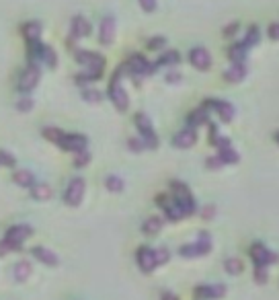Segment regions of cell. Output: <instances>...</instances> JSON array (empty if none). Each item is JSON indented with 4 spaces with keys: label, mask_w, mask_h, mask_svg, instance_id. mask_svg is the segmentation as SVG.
<instances>
[{
    "label": "cell",
    "mask_w": 279,
    "mask_h": 300,
    "mask_svg": "<svg viewBox=\"0 0 279 300\" xmlns=\"http://www.w3.org/2000/svg\"><path fill=\"white\" fill-rule=\"evenodd\" d=\"M173 191H175V204H177V208L181 210V214H183V216L193 214V212H195V202H193V197H191L187 185L175 181V183H173Z\"/></svg>",
    "instance_id": "cell-1"
},
{
    "label": "cell",
    "mask_w": 279,
    "mask_h": 300,
    "mask_svg": "<svg viewBox=\"0 0 279 300\" xmlns=\"http://www.w3.org/2000/svg\"><path fill=\"white\" fill-rule=\"evenodd\" d=\"M109 97H111V101H113V105H115L119 111H128L130 99H128V93H126V88H123V84H121V70L113 76V80H111Z\"/></svg>",
    "instance_id": "cell-2"
},
{
    "label": "cell",
    "mask_w": 279,
    "mask_h": 300,
    "mask_svg": "<svg viewBox=\"0 0 279 300\" xmlns=\"http://www.w3.org/2000/svg\"><path fill=\"white\" fill-rule=\"evenodd\" d=\"M136 128L142 134V140L146 142L148 148H156L158 146V136H156V132H154V128H152V124H150L146 113H136Z\"/></svg>",
    "instance_id": "cell-3"
},
{
    "label": "cell",
    "mask_w": 279,
    "mask_h": 300,
    "mask_svg": "<svg viewBox=\"0 0 279 300\" xmlns=\"http://www.w3.org/2000/svg\"><path fill=\"white\" fill-rule=\"evenodd\" d=\"M251 259L255 261V265L267 267V265H271V263L279 261V255H277V253H273V251H269V249H267L265 245L255 243V245L251 247Z\"/></svg>",
    "instance_id": "cell-4"
},
{
    "label": "cell",
    "mask_w": 279,
    "mask_h": 300,
    "mask_svg": "<svg viewBox=\"0 0 279 300\" xmlns=\"http://www.w3.org/2000/svg\"><path fill=\"white\" fill-rule=\"evenodd\" d=\"M82 197H84V179H82V177L70 179V183H68V187H66V193H64L66 204L78 206V204L82 202Z\"/></svg>",
    "instance_id": "cell-5"
},
{
    "label": "cell",
    "mask_w": 279,
    "mask_h": 300,
    "mask_svg": "<svg viewBox=\"0 0 279 300\" xmlns=\"http://www.w3.org/2000/svg\"><path fill=\"white\" fill-rule=\"evenodd\" d=\"M31 236V226H27V224H17V226H11L9 230H7V241L11 243V247H13V251L15 249H21L23 247V243L27 241Z\"/></svg>",
    "instance_id": "cell-6"
},
{
    "label": "cell",
    "mask_w": 279,
    "mask_h": 300,
    "mask_svg": "<svg viewBox=\"0 0 279 300\" xmlns=\"http://www.w3.org/2000/svg\"><path fill=\"white\" fill-rule=\"evenodd\" d=\"M203 107L213 109L224 124H230V122H232V117H234V107H232L230 103H226V101H220V99H209V101H205V103H203Z\"/></svg>",
    "instance_id": "cell-7"
},
{
    "label": "cell",
    "mask_w": 279,
    "mask_h": 300,
    "mask_svg": "<svg viewBox=\"0 0 279 300\" xmlns=\"http://www.w3.org/2000/svg\"><path fill=\"white\" fill-rule=\"evenodd\" d=\"M136 259H138L140 269H142V272H146V274H150V272L158 265V261H156V251H154V249H148V247L138 249Z\"/></svg>",
    "instance_id": "cell-8"
},
{
    "label": "cell",
    "mask_w": 279,
    "mask_h": 300,
    "mask_svg": "<svg viewBox=\"0 0 279 300\" xmlns=\"http://www.w3.org/2000/svg\"><path fill=\"white\" fill-rule=\"evenodd\" d=\"M39 76H41L39 68H37L35 64H31V66H29V68L21 74V80H19V91H23V93L33 91V88L37 86V82H39Z\"/></svg>",
    "instance_id": "cell-9"
},
{
    "label": "cell",
    "mask_w": 279,
    "mask_h": 300,
    "mask_svg": "<svg viewBox=\"0 0 279 300\" xmlns=\"http://www.w3.org/2000/svg\"><path fill=\"white\" fill-rule=\"evenodd\" d=\"M189 62L197 68V70H207L211 66V56L205 47H193L189 54Z\"/></svg>",
    "instance_id": "cell-10"
},
{
    "label": "cell",
    "mask_w": 279,
    "mask_h": 300,
    "mask_svg": "<svg viewBox=\"0 0 279 300\" xmlns=\"http://www.w3.org/2000/svg\"><path fill=\"white\" fill-rule=\"evenodd\" d=\"M209 247H211L209 241L197 238V243H191V245H183L181 247V255L183 257H201V255H205L209 251Z\"/></svg>",
    "instance_id": "cell-11"
},
{
    "label": "cell",
    "mask_w": 279,
    "mask_h": 300,
    "mask_svg": "<svg viewBox=\"0 0 279 300\" xmlns=\"http://www.w3.org/2000/svg\"><path fill=\"white\" fill-rule=\"evenodd\" d=\"M60 146L64 150H70V153H80V150L86 148V138L80 134H66Z\"/></svg>",
    "instance_id": "cell-12"
},
{
    "label": "cell",
    "mask_w": 279,
    "mask_h": 300,
    "mask_svg": "<svg viewBox=\"0 0 279 300\" xmlns=\"http://www.w3.org/2000/svg\"><path fill=\"white\" fill-rule=\"evenodd\" d=\"M226 294V288L222 284H215V286H197L195 288V296L197 298H203V300H211V298H222Z\"/></svg>",
    "instance_id": "cell-13"
},
{
    "label": "cell",
    "mask_w": 279,
    "mask_h": 300,
    "mask_svg": "<svg viewBox=\"0 0 279 300\" xmlns=\"http://www.w3.org/2000/svg\"><path fill=\"white\" fill-rule=\"evenodd\" d=\"M99 37H101V43L103 45H109L111 41H113V37H115V21H113V17H105L103 19Z\"/></svg>",
    "instance_id": "cell-14"
},
{
    "label": "cell",
    "mask_w": 279,
    "mask_h": 300,
    "mask_svg": "<svg viewBox=\"0 0 279 300\" xmlns=\"http://www.w3.org/2000/svg\"><path fill=\"white\" fill-rule=\"evenodd\" d=\"M130 70L132 72H136V74H152V70H154V66L144 58V56H140V54H134L132 58H130Z\"/></svg>",
    "instance_id": "cell-15"
},
{
    "label": "cell",
    "mask_w": 279,
    "mask_h": 300,
    "mask_svg": "<svg viewBox=\"0 0 279 300\" xmlns=\"http://www.w3.org/2000/svg\"><path fill=\"white\" fill-rule=\"evenodd\" d=\"M197 142V134L193 128H187V130H181L175 138H173V144L177 148H191L193 144Z\"/></svg>",
    "instance_id": "cell-16"
},
{
    "label": "cell",
    "mask_w": 279,
    "mask_h": 300,
    "mask_svg": "<svg viewBox=\"0 0 279 300\" xmlns=\"http://www.w3.org/2000/svg\"><path fill=\"white\" fill-rule=\"evenodd\" d=\"M158 206L164 210V214L169 216V220H171V222H177V220L183 216V214H181V210L177 208V204H175V202H171V199L166 197V195H160V197H158Z\"/></svg>",
    "instance_id": "cell-17"
},
{
    "label": "cell",
    "mask_w": 279,
    "mask_h": 300,
    "mask_svg": "<svg viewBox=\"0 0 279 300\" xmlns=\"http://www.w3.org/2000/svg\"><path fill=\"white\" fill-rule=\"evenodd\" d=\"M31 253H33L35 259H39V261L45 263V265H51V267L58 265V257H55V253L49 251V249H45V247H33Z\"/></svg>",
    "instance_id": "cell-18"
},
{
    "label": "cell",
    "mask_w": 279,
    "mask_h": 300,
    "mask_svg": "<svg viewBox=\"0 0 279 300\" xmlns=\"http://www.w3.org/2000/svg\"><path fill=\"white\" fill-rule=\"evenodd\" d=\"M244 76H246V66H244V62H234V64L226 70V74H224V78H226L228 82H240Z\"/></svg>",
    "instance_id": "cell-19"
},
{
    "label": "cell",
    "mask_w": 279,
    "mask_h": 300,
    "mask_svg": "<svg viewBox=\"0 0 279 300\" xmlns=\"http://www.w3.org/2000/svg\"><path fill=\"white\" fill-rule=\"evenodd\" d=\"M90 33V23L84 17H74L72 19V35L74 37H86Z\"/></svg>",
    "instance_id": "cell-20"
},
{
    "label": "cell",
    "mask_w": 279,
    "mask_h": 300,
    "mask_svg": "<svg viewBox=\"0 0 279 300\" xmlns=\"http://www.w3.org/2000/svg\"><path fill=\"white\" fill-rule=\"evenodd\" d=\"M13 179H15V183H17V185H21V187H33V183H35L33 173H31V171H27V169H19V171H15Z\"/></svg>",
    "instance_id": "cell-21"
},
{
    "label": "cell",
    "mask_w": 279,
    "mask_h": 300,
    "mask_svg": "<svg viewBox=\"0 0 279 300\" xmlns=\"http://www.w3.org/2000/svg\"><path fill=\"white\" fill-rule=\"evenodd\" d=\"M218 157L222 159V163H224V165H234V163H238V161H240L238 153H236V150H234L232 146L220 148V150H218Z\"/></svg>",
    "instance_id": "cell-22"
},
{
    "label": "cell",
    "mask_w": 279,
    "mask_h": 300,
    "mask_svg": "<svg viewBox=\"0 0 279 300\" xmlns=\"http://www.w3.org/2000/svg\"><path fill=\"white\" fill-rule=\"evenodd\" d=\"M31 195H33V199H37V202H45V199H49L53 195V189L45 183H39V185H33Z\"/></svg>",
    "instance_id": "cell-23"
},
{
    "label": "cell",
    "mask_w": 279,
    "mask_h": 300,
    "mask_svg": "<svg viewBox=\"0 0 279 300\" xmlns=\"http://www.w3.org/2000/svg\"><path fill=\"white\" fill-rule=\"evenodd\" d=\"M13 269H15L13 276H15L17 282H25V280H29V276H31V272H33V267H31L29 261H19Z\"/></svg>",
    "instance_id": "cell-24"
},
{
    "label": "cell",
    "mask_w": 279,
    "mask_h": 300,
    "mask_svg": "<svg viewBox=\"0 0 279 300\" xmlns=\"http://www.w3.org/2000/svg\"><path fill=\"white\" fill-rule=\"evenodd\" d=\"M207 107H199V109H195L189 117H187V122H189V126H203L205 122H207Z\"/></svg>",
    "instance_id": "cell-25"
},
{
    "label": "cell",
    "mask_w": 279,
    "mask_h": 300,
    "mask_svg": "<svg viewBox=\"0 0 279 300\" xmlns=\"http://www.w3.org/2000/svg\"><path fill=\"white\" fill-rule=\"evenodd\" d=\"M23 35L27 37V41H39L41 25H39V23H27V25L23 27Z\"/></svg>",
    "instance_id": "cell-26"
},
{
    "label": "cell",
    "mask_w": 279,
    "mask_h": 300,
    "mask_svg": "<svg viewBox=\"0 0 279 300\" xmlns=\"http://www.w3.org/2000/svg\"><path fill=\"white\" fill-rule=\"evenodd\" d=\"M160 228H162V220H160L158 216H152V218H148V220L142 224V230H144L146 234H156Z\"/></svg>",
    "instance_id": "cell-27"
},
{
    "label": "cell",
    "mask_w": 279,
    "mask_h": 300,
    "mask_svg": "<svg viewBox=\"0 0 279 300\" xmlns=\"http://www.w3.org/2000/svg\"><path fill=\"white\" fill-rule=\"evenodd\" d=\"M43 136L49 142H53V144H62V140H64L66 134L62 130H58V128H43Z\"/></svg>",
    "instance_id": "cell-28"
},
{
    "label": "cell",
    "mask_w": 279,
    "mask_h": 300,
    "mask_svg": "<svg viewBox=\"0 0 279 300\" xmlns=\"http://www.w3.org/2000/svg\"><path fill=\"white\" fill-rule=\"evenodd\" d=\"M246 52H249V49H246L242 43H236V45H232V47H230L228 56H230L234 62H244V58H246Z\"/></svg>",
    "instance_id": "cell-29"
},
{
    "label": "cell",
    "mask_w": 279,
    "mask_h": 300,
    "mask_svg": "<svg viewBox=\"0 0 279 300\" xmlns=\"http://www.w3.org/2000/svg\"><path fill=\"white\" fill-rule=\"evenodd\" d=\"M105 187H107L111 193H119V191H123V181H121V177L109 175L107 181H105Z\"/></svg>",
    "instance_id": "cell-30"
},
{
    "label": "cell",
    "mask_w": 279,
    "mask_h": 300,
    "mask_svg": "<svg viewBox=\"0 0 279 300\" xmlns=\"http://www.w3.org/2000/svg\"><path fill=\"white\" fill-rule=\"evenodd\" d=\"M179 60H181V56H179L177 52H164V54L158 58L156 66H173V64H177Z\"/></svg>",
    "instance_id": "cell-31"
},
{
    "label": "cell",
    "mask_w": 279,
    "mask_h": 300,
    "mask_svg": "<svg viewBox=\"0 0 279 300\" xmlns=\"http://www.w3.org/2000/svg\"><path fill=\"white\" fill-rule=\"evenodd\" d=\"M41 60L49 66V68H55V64H58V58H55V52L51 47H47V45H43V54H41Z\"/></svg>",
    "instance_id": "cell-32"
},
{
    "label": "cell",
    "mask_w": 279,
    "mask_h": 300,
    "mask_svg": "<svg viewBox=\"0 0 279 300\" xmlns=\"http://www.w3.org/2000/svg\"><path fill=\"white\" fill-rule=\"evenodd\" d=\"M224 267H226V272H228V274L238 276V274L242 272V261H240V259H236V257H230V259H226Z\"/></svg>",
    "instance_id": "cell-33"
},
{
    "label": "cell",
    "mask_w": 279,
    "mask_h": 300,
    "mask_svg": "<svg viewBox=\"0 0 279 300\" xmlns=\"http://www.w3.org/2000/svg\"><path fill=\"white\" fill-rule=\"evenodd\" d=\"M257 41H259V29H257V27H251L249 33H246V37H244V41H242V45L249 49V47H253Z\"/></svg>",
    "instance_id": "cell-34"
},
{
    "label": "cell",
    "mask_w": 279,
    "mask_h": 300,
    "mask_svg": "<svg viewBox=\"0 0 279 300\" xmlns=\"http://www.w3.org/2000/svg\"><path fill=\"white\" fill-rule=\"evenodd\" d=\"M82 97L86 99L88 103H99L101 99H103V95H101L99 91H95V88H84V91H82Z\"/></svg>",
    "instance_id": "cell-35"
},
{
    "label": "cell",
    "mask_w": 279,
    "mask_h": 300,
    "mask_svg": "<svg viewBox=\"0 0 279 300\" xmlns=\"http://www.w3.org/2000/svg\"><path fill=\"white\" fill-rule=\"evenodd\" d=\"M90 163V155L86 153V150H80V153L76 155V159H74V167H84V165H88Z\"/></svg>",
    "instance_id": "cell-36"
},
{
    "label": "cell",
    "mask_w": 279,
    "mask_h": 300,
    "mask_svg": "<svg viewBox=\"0 0 279 300\" xmlns=\"http://www.w3.org/2000/svg\"><path fill=\"white\" fill-rule=\"evenodd\" d=\"M15 165V157L7 150H0V167H13Z\"/></svg>",
    "instance_id": "cell-37"
},
{
    "label": "cell",
    "mask_w": 279,
    "mask_h": 300,
    "mask_svg": "<svg viewBox=\"0 0 279 300\" xmlns=\"http://www.w3.org/2000/svg\"><path fill=\"white\" fill-rule=\"evenodd\" d=\"M128 146L134 150V153H142V150L146 148V142H144V140H138V138H132V140L128 142Z\"/></svg>",
    "instance_id": "cell-38"
},
{
    "label": "cell",
    "mask_w": 279,
    "mask_h": 300,
    "mask_svg": "<svg viewBox=\"0 0 279 300\" xmlns=\"http://www.w3.org/2000/svg\"><path fill=\"white\" fill-rule=\"evenodd\" d=\"M255 280H257L259 284H265V282H267V267L255 265Z\"/></svg>",
    "instance_id": "cell-39"
},
{
    "label": "cell",
    "mask_w": 279,
    "mask_h": 300,
    "mask_svg": "<svg viewBox=\"0 0 279 300\" xmlns=\"http://www.w3.org/2000/svg\"><path fill=\"white\" fill-rule=\"evenodd\" d=\"M140 7L146 11V13H154L156 11V0H138Z\"/></svg>",
    "instance_id": "cell-40"
},
{
    "label": "cell",
    "mask_w": 279,
    "mask_h": 300,
    "mask_svg": "<svg viewBox=\"0 0 279 300\" xmlns=\"http://www.w3.org/2000/svg\"><path fill=\"white\" fill-rule=\"evenodd\" d=\"M164 45H166V39H164V37H154V39L148 41V47H150V49H160V47H164Z\"/></svg>",
    "instance_id": "cell-41"
},
{
    "label": "cell",
    "mask_w": 279,
    "mask_h": 300,
    "mask_svg": "<svg viewBox=\"0 0 279 300\" xmlns=\"http://www.w3.org/2000/svg\"><path fill=\"white\" fill-rule=\"evenodd\" d=\"M169 259H171L169 251H166V249H158V251H156V261H158V265H160V263H166Z\"/></svg>",
    "instance_id": "cell-42"
},
{
    "label": "cell",
    "mask_w": 279,
    "mask_h": 300,
    "mask_svg": "<svg viewBox=\"0 0 279 300\" xmlns=\"http://www.w3.org/2000/svg\"><path fill=\"white\" fill-rule=\"evenodd\" d=\"M17 109L19 111H31L33 109V101H31V99H23V101L17 103Z\"/></svg>",
    "instance_id": "cell-43"
},
{
    "label": "cell",
    "mask_w": 279,
    "mask_h": 300,
    "mask_svg": "<svg viewBox=\"0 0 279 300\" xmlns=\"http://www.w3.org/2000/svg\"><path fill=\"white\" fill-rule=\"evenodd\" d=\"M9 251H13V247H11V243L5 238V241H0V257L3 255H7Z\"/></svg>",
    "instance_id": "cell-44"
},
{
    "label": "cell",
    "mask_w": 279,
    "mask_h": 300,
    "mask_svg": "<svg viewBox=\"0 0 279 300\" xmlns=\"http://www.w3.org/2000/svg\"><path fill=\"white\" fill-rule=\"evenodd\" d=\"M209 169H220L222 165H224V163H222V159L220 157H215V159H207V163H205Z\"/></svg>",
    "instance_id": "cell-45"
},
{
    "label": "cell",
    "mask_w": 279,
    "mask_h": 300,
    "mask_svg": "<svg viewBox=\"0 0 279 300\" xmlns=\"http://www.w3.org/2000/svg\"><path fill=\"white\" fill-rule=\"evenodd\" d=\"M269 37L271 39H279V23H273L269 27Z\"/></svg>",
    "instance_id": "cell-46"
},
{
    "label": "cell",
    "mask_w": 279,
    "mask_h": 300,
    "mask_svg": "<svg viewBox=\"0 0 279 300\" xmlns=\"http://www.w3.org/2000/svg\"><path fill=\"white\" fill-rule=\"evenodd\" d=\"M236 29H238V25H236V23H232L230 27H226V29H224V35H234V33H236Z\"/></svg>",
    "instance_id": "cell-47"
},
{
    "label": "cell",
    "mask_w": 279,
    "mask_h": 300,
    "mask_svg": "<svg viewBox=\"0 0 279 300\" xmlns=\"http://www.w3.org/2000/svg\"><path fill=\"white\" fill-rule=\"evenodd\" d=\"M166 80H169V82H177V80H181V74H169V76H166Z\"/></svg>",
    "instance_id": "cell-48"
},
{
    "label": "cell",
    "mask_w": 279,
    "mask_h": 300,
    "mask_svg": "<svg viewBox=\"0 0 279 300\" xmlns=\"http://www.w3.org/2000/svg\"><path fill=\"white\" fill-rule=\"evenodd\" d=\"M162 300H179V298H177L175 294H171V292H166V294L162 296Z\"/></svg>",
    "instance_id": "cell-49"
},
{
    "label": "cell",
    "mask_w": 279,
    "mask_h": 300,
    "mask_svg": "<svg viewBox=\"0 0 279 300\" xmlns=\"http://www.w3.org/2000/svg\"><path fill=\"white\" fill-rule=\"evenodd\" d=\"M211 214H213V208H205V212H203V216H205V218H209Z\"/></svg>",
    "instance_id": "cell-50"
},
{
    "label": "cell",
    "mask_w": 279,
    "mask_h": 300,
    "mask_svg": "<svg viewBox=\"0 0 279 300\" xmlns=\"http://www.w3.org/2000/svg\"><path fill=\"white\" fill-rule=\"evenodd\" d=\"M275 140H277V142H279V132H277V134H275Z\"/></svg>",
    "instance_id": "cell-51"
}]
</instances>
